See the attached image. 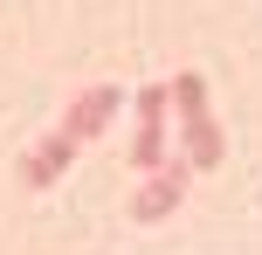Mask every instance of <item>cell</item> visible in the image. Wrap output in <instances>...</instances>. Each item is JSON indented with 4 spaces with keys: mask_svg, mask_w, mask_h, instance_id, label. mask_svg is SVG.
<instances>
[{
    "mask_svg": "<svg viewBox=\"0 0 262 255\" xmlns=\"http://www.w3.org/2000/svg\"><path fill=\"white\" fill-rule=\"evenodd\" d=\"M131 145H124V159L138 166V179L145 173H159V166L172 159V145H166V118H172V104H166V83H145V90H131Z\"/></svg>",
    "mask_w": 262,
    "mask_h": 255,
    "instance_id": "6da1fadb",
    "label": "cell"
},
{
    "mask_svg": "<svg viewBox=\"0 0 262 255\" xmlns=\"http://www.w3.org/2000/svg\"><path fill=\"white\" fill-rule=\"evenodd\" d=\"M186 187H193V166L172 152L159 173H145V179H138V193H131V221H138V228H159V221H172V214L186 207Z\"/></svg>",
    "mask_w": 262,
    "mask_h": 255,
    "instance_id": "7a4b0ae2",
    "label": "cell"
},
{
    "mask_svg": "<svg viewBox=\"0 0 262 255\" xmlns=\"http://www.w3.org/2000/svg\"><path fill=\"white\" fill-rule=\"evenodd\" d=\"M118 110H124V90H118V83H90V90H76V97H69V110L55 118V131H62L69 145L83 152L90 138H104L111 124H118Z\"/></svg>",
    "mask_w": 262,
    "mask_h": 255,
    "instance_id": "3957f363",
    "label": "cell"
},
{
    "mask_svg": "<svg viewBox=\"0 0 262 255\" xmlns=\"http://www.w3.org/2000/svg\"><path fill=\"white\" fill-rule=\"evenodd\" d=\"M69 159H76V145H69L62 131H41L35 145L21 152V166H14V173H21V187H35V193H41V187H55V179L69 173Z\"/></svg>",
    "mask_w": 262,
    "mask_h": 255,
    "instance_id": "277c9868",
    "label": "cell"
},
{
    "mask_svg": "<svg viewBox=\"0 0 262 255\" xmlns=\"http://www.w3.org/2000/svg\"><path fill=\"white\" fill-rule=\"evenodd\" d=\"M180 159L193 166V173H214V166L228 159V131L214 124V110L193 118V124H180Z\"/></svg>",
    "mask_w": 262,
    "mask_h": 255,
    "instance_id": "5b68a950",
    "label": "cell"
},
{
    "mask_svg": "<svg viewBox=\"0 0 262 255\" xmlns=\"http://www.w3.org/2000/svg\"><path fill=\"white\" fill-rule=\"evenodd\" d=\"M166 104H180V124L207 118V76H200V69H180V76L166 83Z\"/></svg>",
    "mask_w": 262,
    "mask_h": 255,
    "instance_id": "8992f818",
    "label": "cell"
}]
</instances>
